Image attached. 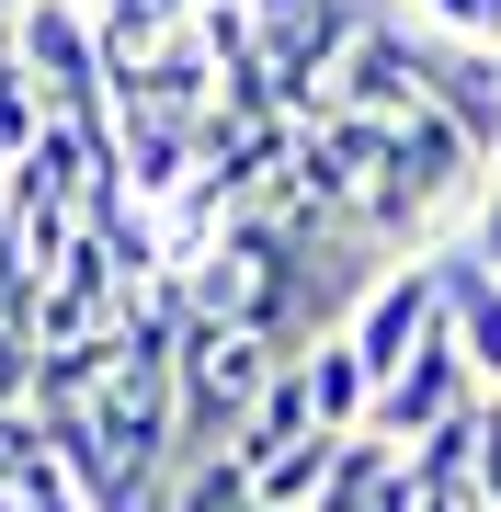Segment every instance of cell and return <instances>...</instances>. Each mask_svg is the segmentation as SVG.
Listing matches in <instances>:
<instances>
[{"instance_id":"1","label":"cell","mask_w":501,"mask_h":512,"mask_svg":"<svg viewBox=\"0 0 501 512\" xmlns=\"http://www.w3.org/2000/svg\"><path fill=\"white\" fill-rule=\"evenodd\" d=\"M342 342L365 353V376L388 387L422 342H445V274H433V251H410V262H376V285L353 296V319H342Z\"/></svg>"},{"instance_id":"2","label":"cell","mask_w":501,"mask_h":512,"mask_svg":"<svg viewBox=\"0 0 501 512\" xmlns=\"http://www.w3.org/2000/svg\"><path fill=\"white\" fill-rule=\"evenodd\" d=\"M456 410H479V376H467V353H456V342H422L388 387H376V421H365V433H388L399 456H410V444L445 433Z\"/></svg>"},{"instance_id":"3","label":"cell","mask_w":501,"mask_h":512,"mask_svg":"<svg viewBox=\"0 0 501 512\" xmlns=\"http://www.w3.org/2000/svg\"><path fill=\"white\" fill-rule=\"evenodd\" d=\"M433 274H445V342L467 353L479 399H501V274H490V262H467L456 239H433Z\"/></svg>"},{"instance_id":"4","label":"cell","mask_w":501,"mask_h":512,"mask_svg":"<svg viewBox=\"0 0 501 512\" xmlns=\"http://www.w3.org/2000/svg\"><path fill=\"white\" fill-rule=\"evenodd\" d=\"M297 387H308V421H319V433H365V421H376V376H365V353H353L342 330L297 353Z\"/></svg>"},{"instance_id":"5","label":"cell","mask_w":501,"mask_h":512,"mask_svg":"<svg viewBox=\"0 0 501 512\" xmlns=\"http://www.w3.org/2000/svg\"><path fill=\"white\" fill-rule=\"evenodd\" d=\"M388 478H399V444H388V433H342V444H331V478H319L308 512H376V501H388Z\"/></svg>"},{"instance_id":"6","label":"cell","mask_w":501,"mask_h":512,"mask_svg":"<svg viewBox=\"0 0 501 512\" xmlns=\"http://www.w3.org/2000/svg\"><path fill=\"white\" fill-rule=\"evenodd\" d=\"M331 444L342 433H308V444H274V456L251 467V512H308L319 478H331Z\"/></svg>"},{"instance_id":"7","label":"cell","mask_w":501,"mask_h":512,"mask_svg":"<svg viewBox=\"0 0 501 512\" xmlns=\"http://www.w3.org/2000/svg\"><path fill=\"white\" fill-rule=\"evenodd\" d=\"M399 12L445 46H501V0H399Z\"/></svg>"},{"instance_id":"8","label":"cell","mask_w":501,"mask_h":512,"mask_svg":"<svg viewBox=\"0 0 501 512\" xmlns=\"http://www.w3.org/2000/svg\"><path fill=\"white\" fill-rule=\"evenodd\" d=\"M456 251L501 274V183H479V205H467V228H456Z\"/></svg>"},{"instance_id":"9","label":"cell","mask_w":501,"mask_h":512,"mask_svg":"<svg viewBox=\"0 0 501 512\" xmlns=\"http://www.w3.org/2000/svg\"><path fill=\"white\" fill-rule=\"evenodd\" d=\"M12 490H23V512H92V501L69 490V478H57V456H35V467L12 478Z\"/></svg>"},{"instance_id":"10","label":"cell","mask_w":501,"mask_h":512,"mask_svg":"<svg viewBox=\"0 0 501 512\" xmlns=\"http://www.w3.org/2000/svg\"><path fill=\"white\" fill-rule=\"evenodd\" d=\"M205 12V0H149V23H160V35H171V23H194Z\"/></svg>"},{"instance_id":"11","label":"cell","mask_w":501,"mask_h":512,"mask_svg":"<svg viewBox=\"0 0 501 512\" xmlns=\"http://www.w3.org/2000/svg\"><path fill=\"white\" fill-rule=\"evenodd\" d=\"M12 35H23V23H12V12H0V69H12Z\"/></svg>"},{"instance_id":"12","label":"cell","mask_w":501,"mask_h":512,"mask_svg":"<svg viewBox=\"0 0 501 512\" xmlns=\"http://www.w3.org/2000/svg\"><path fill=\"white\" fill-rule=\"evenodd\" d=\"M0 512H23V490H12V478H0Z\"/></svg>"},{"instance_id":"13","label":"cell","mask_w":501,"mask_h":512,"mask_svg":"<svg viewBox=\"0 0 501 512\" xmlns=\"http://www.w3.org/2000/svg\"><path fill=\"white\" fill-rule=\"evenodd\" d=\"M479 183H501V137H490V171H479Z\"/></svg>"},{"instance_id":"14","label":"cell","mask_w":501,"mask_h":512,"mask_svg":"<svg viewBox=\"0 0 501 512\" xmlns=\"http://www.w3.org/2000/svg\"><path fill=\"white\" fill-rule=\"evenodd\" d=\"M0 12H12V23H23V12H35V0H0Z\"/></svg>"}]
</instances>
